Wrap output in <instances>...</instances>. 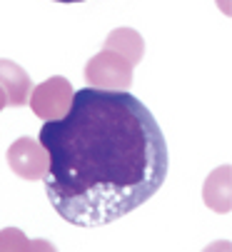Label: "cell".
Returning a JSON list of instances; mask_svg holds the SVG:
<instances>
[{
    "label": "cell",
    "mask_w": 232,
    "mask_h": 252,
    "mask_svg": "<svg viewBox=\"0 0 232 252\" xmlns=\"http://www.w3.org/2000/svg\"><path fill=\"white\" fill-rule=\"evenodd\" d=\"M0 252H58L48 240H30L18 227L0 230Z\"/></svg>",
    "instance_id": "ba28073f"
},
{
    "label": "cell",
    "mask_w": 232,
    "mask_h": 252,
    "mask_svg": "<svg viewBox=\"0 0 232 252\" xmlns=\"http://www.w3.org/2000/svg\"><path fill=\"white\" fill-rule=\"evenodd\" d=\"M202 252H232V242L230 240H217V242L207 245Z\"/></svg>",
    "instance_id": "9c48e42d"
},
{
    "label": "cell",
    "mask_w": 232,
    "mask_h": 252,
    "mask_svg": "<svg viewBox=\"0 0 232 252\" xmlns=\"http://www.w3.org/2000/svg\"><path fill=\"white\" fill-rule=\"evenodd\" d=\"M202 200L212 212L227 215L232 210V167L230 165H220L207 175L202 185Z\"/></svg>",
    "instance_id": "8992f818"
},
{
    "label": "cell",
    "mask_w": 232,
    "mask_h": 252,
    "mask_svg": "<svg viewBox=\"0 0 232 252\" xmlns=\"http://www.w3.org/2000/svg\"><path fill=\"white\" fill-rule=\"evenodd\" d=\"M105 50H112V53H118L123 55L133 67L142 60L145 55V40H142V35L133 28H115L107 38H105Z\"/></svg>",
    "instance_id": "52a82bcc"
},
{
    "label": "cell",
    "mask_w": 232,
    "mask_h": 252,
    "mask_svg": "<svg viewBox=\"0 0 232 252\" xmlns=\"http://www.w3.org/2000/svg\"><path fill=\"white\" fill-rule=\"evenodd\" d=\"M72 85L63 75H53L45 83L35 85L30 93V107L40 120H60L72 102Z\"/></svg>",
    "instance_id": "3957f363"
},
{
    "label": "cell",
    "mask_w": 232,
    "mask_h": 252,
    "mask_svg": "<svg viewBox=\"0 0 232 252\" xmlns=\"http://www.w3.org/2000/svg\"><path fill=\"white\" fill-rule=\"evenodd\" d=\"M33 88L35 85H33L30 75L18 63L0 58V90L5 93V100L10 107H23L30 100Z\"/></svg>",
    "instance_id": "5b68a950"
},
{
    "label": "cell",
    "mask_w": 232,
    "mask_h": 252,
    "mask_svg": "<svg viewBox=\"0 0 232 252\" xmlns=\"http://www.w3.org/2000/svg\"><path fill=\"white\" fill-rule=\"evenodd\" d=\"M45 195L75 227H102L145 205L167 177L165 135L128 90L80 88L60 120H45Z\"/></svg>",
    "instance_id": "6da1fadb"
},
{
    "label": "cell",
    "mask_w": 232,
    "mask_h": 252,
    "mask_svg": "<svg viewBox=\"0 0 232 252\" xmlns=\"http://www.w3.org/2000/svg\"><path fill=\"white\" fill-rule=\"evenodd\" d=\"M55 3H85V0H55Z\"/></svg>",
    "instance_id": "8fae6325"
},
{
    "label": "cell",
    "mask_w": 232,
    "mask_h": 252,
    "mask_svg": "<svg viewBox=\"0 0 232 252\" xmlns=\"http://www.w3.org/2000/svg\"><path fill=\"white\" fill-rule=\"evenodd\" d=\"M85 80L100 90H128L133 85V65L112 50H100L85 65Z\"/></svg>",
    "instance_id": "7a4b0ae2"
},
{
    "label": "cell",
    "mask_w": 232,
    "mask_h": 252,
    "mask_svg": "<svg viewBox=\"0 0 232 252\" xmlns=\"http://www.w3.org/2000/svg\"><path fill=\"white\" fill-rule=\"evenodd\" d=\"M8 105V100H5V93L3 90H0V110H3V107Z\"/></svg>",
    "instance_id": "30bf717a"
},
{
    "label": "cell",
    "mask_w": 232,
    "mask_h": 252,
    "mask_svg": "<svg viewBox=\"0 0 232 252\" xmlns=\"http://www.w3.org/2000/svg\"><path fill=\"white\" fill-rule=\"evenodd\" d=\"M8 165L18 177L35 183V180H43L48 172V153L37 140L18 137L8 148Z\"/></svg>",
    "instance_id": "277c9868"
}]
</instances>
